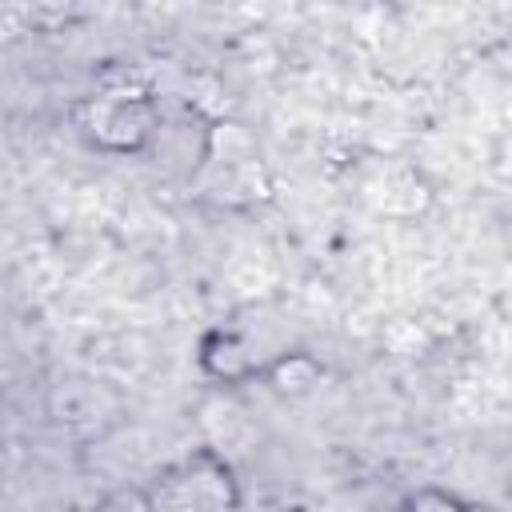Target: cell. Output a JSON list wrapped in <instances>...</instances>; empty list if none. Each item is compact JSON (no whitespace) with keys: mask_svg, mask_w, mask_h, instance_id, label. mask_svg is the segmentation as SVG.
<instances>
[{"mask_svg":"<svg viewBox=\"0 0 512 512\" xmlns=\"http://www.w3.org/2000/svg\"><path fill=\"white\" fill-rule=\"evenodd\" d=\"M88 112H92L88 128L96 144L116 148V152H136L156 128V108L148 92H108Z\"/></svg>","mask_w":512,"mask_h":512,"instance_id":"6da1fadb","label":"cell"},{"mask_svg":"<svg viewBox=\"0 0 512 512\" xmlns=\"http://www.w3.org/2000/svg\"><path fill=\"white\" fill-rule=\"evenodd\" d=\"M204 368L212 376H224V380H240L256 368L252 352H248V340L236 336V332H212L204 340Z\"/></svg>","mask_w":512,"mask_h":512,"instance_id":"7a4b0ae2","label":"cell"},{"mask_svg":"<svg viewBox=\"0 0 512 512\" xmlns=\"http://www.w3.org/2000/svg\"><path fill=\"white\" fill-rule=\"evenodd\" d=\"M268 380H272L276 392L300 396V392H308V388L320 380V364H316L312 356H304V352H288V356H280V360L268 368Z\"/></svg>","mask_w":512,"mask_h":512,"instance_id":"3957f363","label":"cell"},{"mask_svg":"<svg viewBox=\"0 0 512 512\" xmlns=\"http://www.w3.org/2000/svg\"><path fill=\"white\" fill-rule=\"evenodd\" d=\"M408 512H488V508H464L460 500H452V496H444V492L424 488V492H416V496L408 500Z\"/></svg>","mask_w":512,"mask_h":512,"instance_id":"277c9868","label":"cell"}]
</instances>
